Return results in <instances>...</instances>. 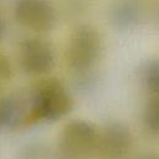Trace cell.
<instances>
[{
	"label": "cell",
	"mask_w": 159,
	"mask_h": 159,
	"mask_svg": "<svg viewBox=\"0 0 159 159\" xmlns=\"http://www.w3.org/2000/svg\"><path fill=\"white\" fill-rule=\"evenodd\" d=\"M143 123L148 133L159 137V96H152L143 111Z\"/></svg>",
	"instance_id": "30bf717a"
},
{
	"label": "cell",
	"mask_w": 159,
	"mask_h": 159,
	"mask_svg": "<svg viewBox=\"0 0 159 159\" xmlns=\"http://www.w3.org/2000/svg\"><path fill=\"white\" fill-rule=\"evenodd\" d=\"M12 77V65L9 57L0 52V88L6 84Z\"/></svg>",
	"instance_id": "7c38bea8"
},
{
	"label": "cell",
	"mask_w": 159,
	"mask_h": 159,
	"mask_svg": "<svg viewBox=\"0 0 159 159\" xmlns=\"http://www.w3.org/2000/svg\"><path fill=\"white\" fill-rule=\"evenodd\" d=\"M103 51V40L96 27L82 24L72 32L67 48L66 61L75 72L93 70Z\"/></svg>",
	"instance_id": "3957f363"
},
{
	"label": "cell",
	"mask_w": 159,
	"mask_h": 159,
	"mask_svg": "<svg viewBox=\"0 0 159 159\" xmlns=\"http://www.w3.org/2000/svg\"><path fill=\"white\" fill-rule=\"evenodd\" d=\"M2 34H4V22H2V19L0 17V39H1Z\"/></svg>",
	"instance_id": "2e32d148"
},
{
	"label": "cell",
	"mask_w": 159,
	"mask_h": 159,
	"mask_svg": "<svg viewBox=\"0 0 159 159\" xmlns=\"http://www.w3.org/2000/svg\"><path fill=\"white\" fill-rule=\"evenodd\" d=\"M109 21L119 31L133 30L143 17V7L138 0H113L108 10Z\"/></svg>",
	"instance_id": "ba28073f"
},
{
	"label": "cell",
	"mask_w": 159,
	"mask_h": 159,
	"mask_svg": "<svg viewBox=\"0 0 159 159\" xmlns=\"http://www.w3.org/2000/svg\"><path fill=\"white\" fill-rule=\"evenodd\" d=\"M99 130L84 119L70 120L61 130L57 159H91L97 154Z\"/></svg>",
	"instance_id": "7a4b0ae2"
},
{
	"label": "cell",
	"mask_w": 159,
	"mask_h": 159,
	"mask_svg": "<svg viewBox=\"0 0 159 159\" xmlns=\"http://www.w3.org/2000/svg\"><path fill=\"white\" fill-rule=\"evenodd\" d=\"M154 20H155V24L157 26L159 27V2L157 5V9H155V15H154Z\"/></svg>",
	"instance_id": "9a60e30c"
},
{
	"label": "cell",
	"mask_w": 159,
	"mask_h": 159,
	"mask_svg": "<svg viewBox=\"0 0 159 159\" xmlns=\"http://www.w3.org/2000/svg\"><path fill=\"white\" fill-rule=\"evenodd\" d=\"M34 123L29 91L0 96V130L17 129Z\"/></svg>",
	"instance_id": "52a82bcc"
},
{
	"label": "cell",
	"mask_w": 159,
	"mask_h": 159,
	"mask_svg": "<svg viewBox=\"0 0 159 159\" xmlns=\"http://www.w3.org/2000/svg\"><path fill=\"white\" fill-rule=\"evenodd\" d=\"M140 77L152 96H159V57L150 58L143 65Z\"/></svg>",
	"instance_id": "9c48e42d"
},
{
	"label": "cell",
	"mask_w": 159,
	"mask_h": 159,
	"mask_svg": "<svg viewBox=\"0 0 159 159\" xmlns=\"http://www.w3.org/2000/svg\"><path fill=\"white\" fill-rule=\"evenodd\" d=\"M137 159H159V154H155V153H149V154H144Z\"/></svg>",
	"instance_id": "5bb4252c"
},
{
	"label": "cell",
	"mask_w": 159,
	"mask_h": 159,
	"mask_svg": "<svg viewBox=\"0 0 159 159\" xmlns=\"http://www.w3.org/2000/svg\"><path fill=\"white\" fill-rule=\"evenodd\" d=\"M133 137L129 128L118 120L108 122L98 134L97 154L101 159H123L129 153Z\"/></svg>",
	"instance_id": "8992f818"
},
{
	"label": "cell",
	"mask_w": 159,
	"mask_h": 159,
	"mask_svg": "<svg viewBox=\"0 0 159 159\" xmlns=\"http://www.w3.org/2000/svg\"><path fill=\"white\" fill-rule=\"evenodd\" d=\"M16 22L35 32H48L57 24V10L50 0H15Z\"/></svg>",
	"instance_id": "277c9868"
},
{
	"label": "cell",
	"mask_w": 159,
	"mask_h": 159,
	"mask_svg": "<svg viewBox=\"0 0 159 159\" xmlns=\"http://www.w3.org/2000/svg\"><path fill=\"white\" fill-rule=\"evenodd\" d=\"M75 77V88L81 93H91L97 87L98 77L93 72V70L84 72H76Z\"/></svg>",
	"instance_id": "8fae6325"
},
{
	"label": "cell",
	"mask_w": 159,
	"mask_h": 159,
	"mask_svg": "<svg viewBox=\"0 0 159 159\" xmlns=\"http://www.w3.org/2000/svg\"><path fill=\"white\" fill-rule=\"evenodd\" d=\"M30 107L34 122H56L66 117L72 107L73 99L57 78H45L29 89Z\"/></svg>",
	"instance_id": "6da1fadb"
},
{
	"label": "cell",
	"mask_w": 159,
	"mask_h": 159,
	"mask_svg": "<svg viewBox=\"0 0 159 159\" xmlns=\"http://www.w3.org/2000/svg\"><path fill=\"white\" fill-rule=\"evenodd\" d=\"M19 63L30 76H43L56 65V53L52 45L41 37H27L19 46Z\"/></svg>",
	"instance_id": "5b68a950"
},
{
	"label": "cell",
	"mask_w": 159,
	"mask_h": 159,
	"mask_svg": "<svg viewBox=\"0 0 159 159\" xmlns=\"http://www.w3.org/2000/svg\"><path fill=\"white\" fill-rule=\"evenodd\" d=\"M46 149L40 144H32L29 145L22 154L24 159H45L46 158Z\"/></svg>",
	"instance_id": "4fadbf2b"
}]
</instances>
